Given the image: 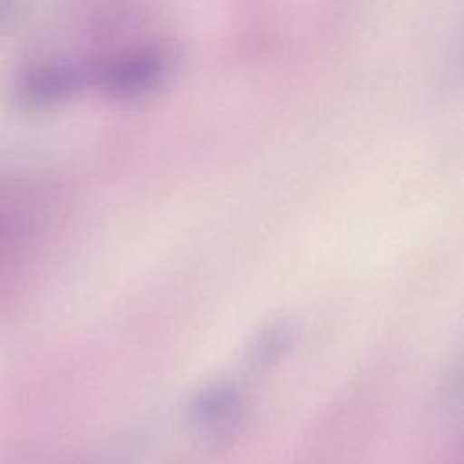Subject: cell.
<instances>
[{"mask_svg":"<svg viewBox=\"0 0 464 464\" xmlns=\"http://www.w3.org/2000/svg\"><path fill=\"white\" fill-rule=\"evenodd\" d=\"M245 415V397L228 381L203 386L188 402V424L203 437L223 442L230 440L241 428Z\"/></svg>","mask_w":464,"mask_h":464,"instance_id":"obj_1","label":"cell"},{"mask_svg":"<svg viewBox=\"0 0 464 464\" xmlns=\"http://www.w3.org/2000/svg\"><path fill=\"white\" fill-rule=\"evenodd\" d=\"M169 72V58L158 49L134 51L98 69V83L118 98H136L156 89Z\"/></svg>","mask_w":464,"mask_h":464,"instance_id":"obj_2","label":"cell"},{"mask_svg":"<svg viewBox=\"0 0 464 464\" xmlns=\"http://www.w3.org/2000/svg\"><path fill=\"white\" fill-rule=\"evenodd\" d=\"M29 234L11 205L0 198V297H5L18 281L25 263Z\"/></svg>","mask_w":464,"mask_h":464,"instance_id":"obj_3","label":"cell"},{"mask_svg":"<svg viewBox=\"0 0 464 464\" xmlns=\"http://www.w3.org/2000/svg\"><path fill=\"white\" fill-rule=\"evenodd\" d=\"M292 328L285 321H272L265 324L250 341L245 355V364L254 370L274 366L290 348Z\"/></svg>","mask_w":464,"mask_h":464,"instance_id":"obj_4","label":"cell"}]
</instances>
